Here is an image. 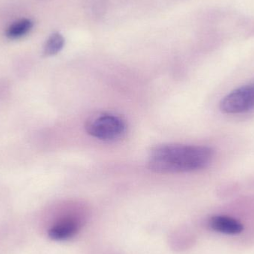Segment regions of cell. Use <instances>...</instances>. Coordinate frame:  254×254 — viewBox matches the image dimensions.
<instances>
[{"label": "cell", "mask_w": 254, "mask_h": 254, "mask_svg": "<svg viewBox=\"0 0 254 254\" xmlns=\"http://www.w3.org/2000/svg\"><path fill=\"white\" fill-rule=\"evenodd\" d=\"M32 27L33 22L30 19H21L10 25L6 31V35L10 39L20 38L28 34Z\"/></svg>", "instance_id": "cell-6"}, {"label": "cell", "mask_w": 254, "mask_h": 254, "mask_svg": "<svg viewBox=\"0 0 254 254\" xmlns=\"http://www.w3.org/2000/svg\"><path fill=\"white\" fill-rule=\"evenodd\" d=\"M65 45L64 37L59 33L52 34L46 42L44 46V55L52 56L59 53Z\"/></svg>", "instance_id": "cell-7"}, {"label": "cell", "mask_w": 254, "mask_h": 254, "mask_svg": "<svg viewBox=\"0 0 254 254\" xmlns=\"http://www.w3.org/2000/svg\"><path fill=\"white\" fill-rule=\"evenodd\" d=\"M127 125L121 118L111 114H101L89 119L86 125L88 134L102 140H115L126 132Z\"/></svg>", "instance_id": "cell-2"}, {"label": "cell", "mask_w": 254, "mask_h": 254, "mask_svg": "<svg viewBox=\"0 0 254 254\" xmlns=\"http://www.w3.org/2000/svg\"><path fill=\"white\" fill-rule=\"evenodd\" d=\"M213 157V149L208 146L164 144L151 151L148 167L155 173L164 174L188 173L205 168Z\"/></svg>", "instance_id": "cell-1"}, {"label": "cell", "mask_w": 254, "mask_h": 254, "mask_svg": "<svg viewBox=\"0 0 254 254\" xmlns=\"http://www.w3.org/2000/svg\"><path fill=\"white\" fill-rule=\"evenodd\" d=\"M79 229V223L75 219L64 217L57 221L49 231L52 240H65L75 235Z\"/></svg>", "instance_id": "cell-4"}, {"label": "cell", "mask_w": 254, "mask_h": 254, "mask_svg": "<svg viewBox=\"0 0 254 254\" xmlns=\"http://www.w3.org/2000/svg\"><path fill=\"white\" fill-rule=\"evenodd\" d=\"M210 226L214 231L226 234H240L243 230V225L240 222L232 218L224 216H217L212 218L210 221Z\"/></svg>", "instance_id": "cell-5"}, {"label": "cell", "mask_w": 254, "mask_h": 254, "mask_svg": "<svg viewBox=\"0 0 254 254\" xmlns=\"http://www.w3.org/2000/svg\"><path fill=\"white\" fill-rule=\"evenodd\" d=\"M225 114H240L254 109V83L245 85L231 92L220 102Z\"/></svg>", "instance_id": "cell-3"}]
</instances>
